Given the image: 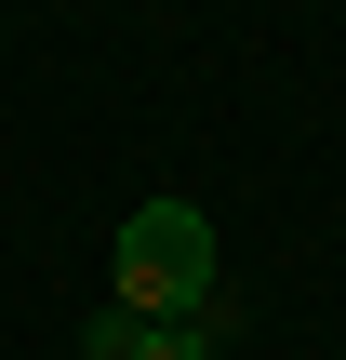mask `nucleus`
Returning <instances> with one entry per match:
<instances>
[{
	"instance_id": "f257e3e1",
	"label": "nucleus",
	"mask_w": 346,
	"mask_h": 360,
	"mask_svg": "<svg viewBox=\"0 0 346 360\" xmlns=\"http://www.w3.org/2000/svg\"><path fill=\"white\" fill-rule=\"evenodd\" d=\"M213 214L200 200H133L120 214V254H107V294L133 321H213Z\"/></svg>"
},
{
	"instance_id": "f03ea898",
	"label": "nucleus",
	"mask_w": 346,
	"mask_h": 360,
	"mask_svg": "<svg viewBox=\"0 0 346 360\" xmlns=\"http://www.w3.org/2000/svg\"><path fill=\"white\" fill-rule=\"evenodd\" d=\"M147 347V321H133V307H120V294H107V307H93V321H80V360H133Z\"/></svg>"
},
{
	"instance_id": "7ed1b4c3",
	"label": "nucleus",
	"mask_w": 346,
	"mask_h": 360,
	"mask_svg": "<svg viewBox=\"0 0 346 360\" xmlns=\"http://www.w3.org/2000/svg\"><path fill=\"white\" fill-rule=\"evenodd\" d=\"M133 360H213V321H147V347Z\"/></svg>"
}]
</instances>
